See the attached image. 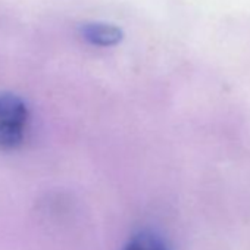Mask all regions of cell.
<instances>
[{
  "label": "cell",
  "mask_w": 250,
  "mask_h": 250,
  "mask_svg": "<svg viewBox=\"0 0 250 250\" xmlns=\"http://www.w3.org/2000/svg\"><path fill=\"white\" fill-rule=\"evenodd\" d=\"M124 250H169V247L159 235L145 231L134 235Z\"/></svg>",
  "instance_id": "3957f363"
},
{
  "label": "cell",
  "mask_w": 250,
  "mask_h": 250,
  "mask_svg": "<svg viewBox=\"0 0 250 250\" xmlns=\"http://www.w3.org/2000/svg\"><path fill=\"white\" fill-rule=\"evenodd\" d=\"M28 107L25 102L12 93H0V150L18 147L25 136Z\"/></svg>",
  "instance_id": "6da1fadb"
},
{
  "label": "cell",
  "mask_w": 250,
  "mask_h": 250,
  "mask_svg": "<svg viewBox=\"0 0 250 250\" xmlns=\"http://www.w3.org/2000/svg\"><path fill=\"white\" fill-rule=\"evenodd\" d=\"M80 36L84 42L97 47H112L116 46L124 33L119 27L106 22H85L80 27Z\"/></svg>",
  "instance_id": "7a4b0ae2"
}]
</instances>
